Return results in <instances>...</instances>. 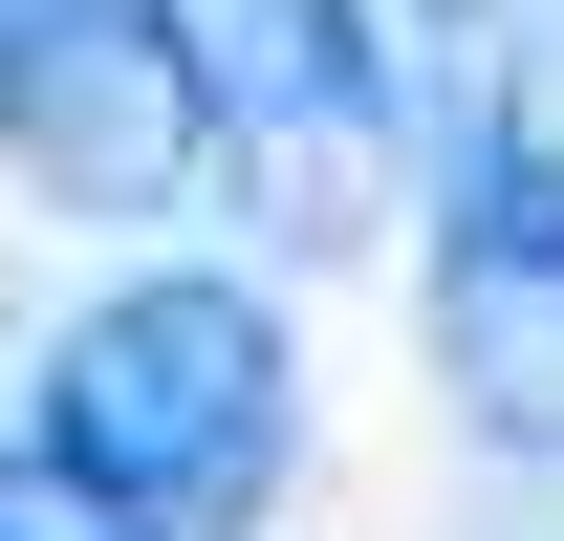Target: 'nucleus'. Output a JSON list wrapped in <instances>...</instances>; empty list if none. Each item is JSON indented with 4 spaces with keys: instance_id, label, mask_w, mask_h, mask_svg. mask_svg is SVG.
I'll return each instance as SVG.
<instances>
[{
    "instance_id": "7ed1b4c3",
    "label": "nucleus",
    "mask_w": 564,
    "mask_h": 541,
    "mask_svg": "<svg viewBox=\"0 0 564 541\" xmlns=\"http://www.w3.org/2000/svg\"><path fill=\"white\" fill-rule=\"evenodd\" d=\"M0 152L66 217H174L239 131H217V66L174 0H22L0 22Z\"/></svg>"
},
{
    "instance_id": "39448f33",
    "label": "nucleus",
    "mask_w": 564,
    "mask_h": 541,
    "mask_svg": "<svg viewBox=\"0 0 564 541\" xmlns=\"http://www.w3.org/2000/svg\"><path fill=\"white\" fill-rule=\"evenodd\" d=\"M0 541H109V520H87V498H66L44 455H0Z\"/></svg>"
},
{
    "instance_id": "20e7f679",
    "label": "nucleus",
    "mask_w": 564,
    "mask_h": 541,
    "mask_svg": "<svg viewBox=\"0 0 564 541\" xmlns=\"http://www.w3.org/2000/svg\"><path fill=\"white\" fill-rule=\"evenodd\" d=\"M217 66V131L239 152H304V174H348L369 131H391V22L369 0H174Z\"/></svg>"
},
{
    "instance_id": "f257e3e1",
    "label": "nucleus",
    "mask_w": 564,
    "mask_h": 541,
    "mask_svg": "<svg viewBox=\"0 0 564 541\" xmlns=\"http://www.w3.org/2000/svg\"><path fill=\"white\" fill-rule=\"evenodd\" d=\"M22 455L109 541H261L282 455H304V346H282L261 281L152 261V281H109V303L44 325V433Z\"/></svg>"
},
{
    "instance_id": "f03ea898",
    "label": "nucleus",
    "mask_w": 564,
    "mask_h": 541,
    "mask_svg": "<svg viewBox=\"0 0 564 541\" xmlns=\"http://www.w3.org/2000/svg\"><path fill=\"white\" fill-rule=\"evenodd\" d=\"M434 390L456 433L564 476V131L521 87H478L434 152Z\"/></svg>"
},
{
    "instance_id": "423d86ee",
    "label": "nucleus",
    "mask_w": 564,
    "mask_h": 541,
    "mask_svg": "<svg viewBox=\"0 0 564 541\" xmlns=\"http://www.w3.org/2000/svg\"><path fill=\"white\" fill-rule=\"evenodd\" d=\"M0 22H22V0H0Z\"/></svg>"
}]
</instances>
